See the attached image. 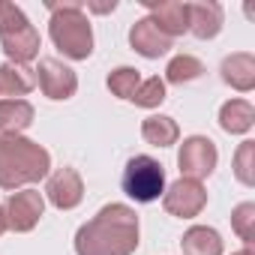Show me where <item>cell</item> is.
<instances>
[{
  "label": "cell",
  "mask_w": 255,
  "mask_h": 255,
  "mask_svg": "<svg viewBox=\"0 0 255 255\" xmlns=\"http://www.w3.org/2000/svg\"><path fill=\"white\" fill-rule=\"evenodd\" d=\"M186 9H189V33L195 39L219 36L222 21H225L219 3H213V0H198V3H186Z\"/></svg>",
  "instance_id": "13"
},
{
  "label": "cell",
  "mask_w": 255,
  "mask_h": 255,
  "mask_svg": "<svg viewBox=\"0 0 255 255\" xmlns=\"http://www.w3.org/2000/svg\"><path fill=\"white\" fill-rule=\"evenodd\" d=\"M162 207H165V213H171L177 219H192L207 207V189L198 180L180 177L162 192Z\"/></svg>",
  "instance_id": "8"
},
{
  "label": "cell",
  "mask_w": 255,
  "mask_h": 255,
  "mask_svg": "<svg viewBox=\"0 0 255 255\" xmlns=\"http://www.w3.org/2000/svg\"><path fill=\"white\" fill-rule=\"evenodd\" d=\"M45 198L57 207V210H72L81 204L84 198V180L75 168H57L54 174H48L45 183Z\"/></svg>",
  "instance_id": "10"
},
{
  "label": "cell",
  "mask_w": 255,
  "mask_h": 255,
  "mask_svg": "<svg viewBox=\"0 0 255 255\" xmlns=\"http://www.w3.org/2000/svg\"><path fill=\"white\" fill-rule=\"evenodd\" d=\"M36 84L39 90L48 96V99H72L75 90H78V75L75 69H69L63 60H54V57H42L39 66H36Z\"/></svg>",
  "instance_id": "9"
},
{
  "label": "cell",
  "mask_w": 255,
  "mask_h": 255,
  "mask_svg": "<svg viewBox=\"0 0 255 255\" xmlns=\"http://www.w3.org/2000/svg\"><path fill=\"white\" fill-rule=\"evenodd\" d=\"M204 72L207 69H204V63L195 54H177L165 66V81L168 84H189V81H198Z\"/></svg>",
  "instance_id": "20"
},
{
  "label": "cell",
  "mask_w": 255,
  "mask_h": 255,
  "mask_svg": "<svg viewBox=\"0 0 255 255\" xmlns=\"http://www.w3.org/2000/svg\"><path fill=\"white\" fill-rule=\"evenodd\" d=\"M222 72V81L240 93H249L255 87V57L249 51H237V54H228L219 66Z\"/></svg>",
  "instance_id": "15"
},
{
  "label": "cell",
  "mask_w": 255,
  "mask_h": 255,
  "mask_svg": "<svg viewBox=\"0 0 255 255\" xmlns=\"http://www.w3.org/2000/svg\"><path fill=\"white\" fill-rule=\"evenodd\" d=\"M231 228L246 246L255 243V204L252 201H243L231 210Z\"/></svg>",
  "instance_id": "23"
},
{
  "label": "cell",
  "mask_w": 255,
  "mask_h": 255,
  "mask_svg": "<svg viewBox=\"0 0 255 255\" xmlns=\"http://www.w3.org/2000/svg\"><path fill=\"white\" fill-rule=\"evenodd\" d=\"M105 84H108L111 96H117V99H132L135 90H138V84H141V72L132 69V66H117V69H111V75H108Z\"/></svg>",
  "instance_id": "21"
},
{
  "label": "cell",
  "mask_w": 255,
  "mask_h": 255,
  "mask_svg": "<svg viewBox=\"0 0 255 255\" xmlns=\"http://www.w3.org/2000/svg\"><path fill=\"white\" fill-rule=\"evenodd\" d=\"M138 249V213L129 204H105L75 231V255H132Z\"/></svg>",
  "instance_id": "1"
},
{
  "label": "cell",
  "mask_w": 255,
  "mask_h": 255,
  "mask_svg": "<svg viewBox=\"0 0 255 255\" xmlns=\"http://www.w3.org/2000/svg\"><path fill=\"white\" fill-rule=\"evenodd\" d=\"M45 213V195L39 189H18L6 198L3 204V216H6V228L18 231V234H27L39 225Z\"/></svg>",
  "instance_id": "7"
},
{
  "label": "cell",
  "mask_w": 255,
  "mask_h": 255,
  "mask_svg": "<svg viewBox=\"0 0 255 255\" xmlns=\"http://www.w3.org/2000/svg\"><path fill=\"white\" fill-rule=\"evenodd\" d=\"M183 255H222V237L210 225H192L180 240Z\"/></svg>",
  "instance_id": "19"
},
{
  "label": "cell",
  "mask_w": 255,
  "mask_h": 255,
  "mask_svg": "<svg viewBox=\"0 0 255 255\" xmlns=\"http://www.w3.org/2000/svg\"><path fill=\"white\" fill-rule=\"evenodd\" d=\"M255 123V108L246 99H228L219 108V126L228 135H246Z\"/></svg>",
  "instance_id": "17"
},
{
  "label": "cell",
  "mask_w": 255,
  "mask_h": 255,
  "mask_svg": "<svg viewBox=\"0 0 255 255\" xmlns=\"http://www.w3.org/2000/svg\"><path fill=\"white\" fill-rule=\"evenodd\" d=\"M51 171V153L24 135H0V189L18 192L45 180Z\"/></svg>",
  "instance_id": "2"
},
{
  "label": "cell",
  "mask_w": 255,
  "mask_h": 255,
  "mask_svg": "<svg viewBox=\"0 0 255 255\" xmlns=\"http://www.w3.org/2000/svg\"><path fill=\"white\" fill-rule=\"evenodd\" d=\"M129 45H132L135 54H141V57H147V60H156V57H162V54L171 51L174 39L165 36L150 18H138V21L129 27Z\"/></svg>",
  "instance_id": "12"
},
{
  "label": "cell",
  "mask_w": 255,
  "mask_h": 255,
  "mask_svg": "<svg viewBox=\"0 0 255 255\" xmlns=\"http://www.w3.org/2000/svg\"><path fill=\"white\" fill-rule=\"evenodd\" d=\"M0 48H3V54L12 63H30L42 48L39 30L30 24L24 9L15 3L0 6Z\"/></svg>",
  "instance_id": "4"
},
{
  "label": "cell",
  "mask_w": 255,
  "mask_h": 255,
  "mask_svg": "<svg viewBox=\"0 0 255 255\" xmlns=\"http://www.w3.org/2000/svg\"><path fill=\"white\" fill-rule=\"evenodd\" d=\"M141 138L147 144H153V147H171L180 138V126L168 114H150L141 123Z\"/></svg>",
  "instance_id": "18"
},
{
  "label": "cell",
  "mask_w": 255,
  "mask_h": 255,
  "mask_svg": "<svg viewBox=\"0 0 255 255\" xmlns=\"http://www.w3.org/2000/svg\"><path fill=\"white\" fill-rule=\"evenodd\" d=\"M87 9L105 15V12H114V9H117V0H108V3H93V0H87Z\"/></svg>",
  "instance_id": "25"
},
{
  "label": "cell",
  "mask_w": 255,
  "mask_h": 255,
  "mask_svg": "<svg viewBox=\"0 0 255 255\" xmlns=\"http://www.w3.org/2000/svg\"><path fill=\"white\" fill-rule=\"evenodd\" d=\"M6 231V216H3V204H0V234Z\"/></svg>",
  "instance_id": "26"
},
{
  "label": "cell",
  "mask_w": 255,
  "mask_h": 255,
  "mask_svg": "<svg viewBox=\"0 0 255 255\" xmlns=\"http://www.w3.org/2000/svg\"><path fill=\"white\" fill-rule=\"evenodd\" d=\"M33 114L27 99H0V135H21L33 123Z\"/></svg>",
  "instance_id": "16"
},
{
  "label": "cell",
  "mask_w": 255,
  "mask_h": 255,
  "mask_svg": "<svg viewBox=\"0 0 255 255\" xmlns=\"http://www.w3.org/2000/svg\"><path fill=\"white\" fill-rule=\"evenodd\" d=\"M0 6H3V0H0Z\"/></svg>",
  "instance_id": "28"
},
{
  "label": "cell",
  "mask_w": 255,
  "mask_h": 255,
  "mask_svg": "<svg viewBox=\"0 0 255 255\" xmlns=\"http://www.w3.org/2000/svg\"><path fill=\"white\" fill-rule=\"evenodd\" d=\"M120 186H123V192L129 195L132 201L150 204V201H156L165 192V168L153 156L138 153V156H132L129 162H126Z\"/></svg>",
  "instance_id": "5"
},
{
  "label": "cell",
  "mask_w": 255,
  "mask_h": 255,
  "mask_svg": "<svg viewBox=\"0 0 255 255\" xmlns=\"http://www.w3.org/2000/svg\"><path fill=\"white\" fill-rule=\"evenodd\" d=\"M234 255H252V249L246 246V249H240V252H234Z\"/></svg>",
  "instance_id": "27"
},
{
  "label": "cell",
  "mask_w": 255,
  "mask_h": 255,
  "mask_svg": "<svg viewBox=\"0 0 255 255\" xmlns=\"http://www.w3.org/2000/svg\"><path fill=\"white\" fill-rule=\"evenodd\" d=\"M216 162H219V150H216V144L207 135H189V138H183V144L177 150V165H180L183 177L201 183V180H207L216 171Z\"/></svg>",
  "instance_id": "6"
},
{
  "label": "cell",
  "mask_w": 255,
  "mask_h": 255,
  "mask_svg": "<svg viewBox=\"0 0 255 255\" xmlns=\"http://www.w3.org/2000/svg\"><path fill=\"white\" fill-rule=\"evenodd\" d=\"M147 6V18L165 33V36H183L189 33V9L186 3H180V0H144Z\"/></svg>",
  "instance_id": "11"
},
{
  "label": "cell",
  "mask_w": 255,
  "mask_h": 255,
  "mask_svg": "<svg viewBox=\"0 0 255 255\" xmlns=\"http://www.w3.org/2000/svg\"><path fill=\"white\" fill-rule=\"evenodd\" d=\"M129 102H135L138 108H159L165 102V81L159 75L141 78V84H138V90H135V96Z\"/></svg>",
  "instance_id": "22"
},
{
  "label": "cell",
  "mask_w": 255,
  "mask_h": 255,
  "mask_svg": "<svg viewBox=\"0 0 255 255\" xmlns=\"http://www.w3.org/2000/svg\"><path fill=\"white\" fill-rule=\"evenodd\" d=\"M45 6L51 12L48 36L54 48L69 60H87L93 54V27L84 12V3L81 0H60V3L48 0Z\"/></svg>",
  "instance_id": "3"
},
{
  "label": "cell",
  "mask_w": 255,
  "mask_h": 255,
  "mask_svg": "<svg viewBox=\"0 0 255 255\" xmlns=\"http://www.w3.org/2000/svg\"><path fill=\"white\" fill-rule=\"evenodd\" d=\"M234 177L243 186H255V141H243L234 153Z\"/></svg>",
  "instance_id": "24"
},
{
  "label": "cell",
  "mask_w": 255,
  "mask_h": 255,
  "mask_svg": "<svg viewBox=\"0 0 255 255\" xmlns=\"http://www.w3.org/2000/svg\"><path fill=\"white\" fill-rule=\"evenodd\" d=\"M36 87V69L30 63H0V96L3 99H21Z\"/></svg>",
  "instance_id": "14"
}]
</instances>
